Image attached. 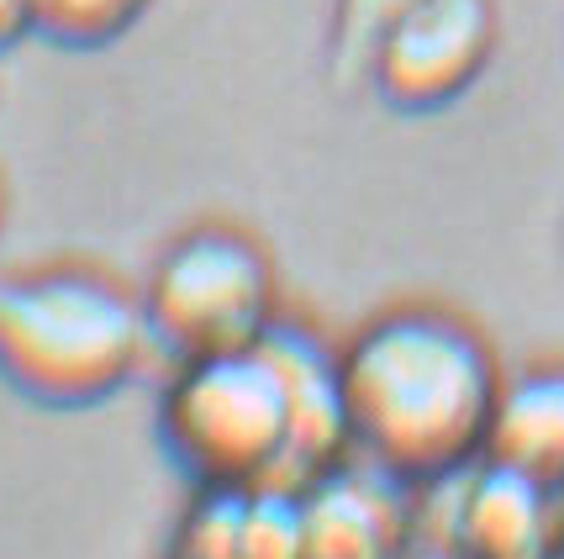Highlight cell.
I'll list each match as a JSON object with an SVG mask.
<instances>
[{
  "label": "cell",
  "mask_w": 564,
  "mask_h": 559,
  "mask_svg": "<svg viewBox=\"0 0 564 559\" xmlns=\"http://www.w3.org/2000/svg\"><path fill=\"white\" fill-rule=\"evenodd\" d=\"M354 460L443 486L486 454L501 396L491 343L443 307H391L338 348Z\"/></svg>",
  "instance_id": "1"
},
{
  "label": "cell",
  "mask_w": 564,
  "mask_h": 559,
  "mask_svg": "<svg viewBox=\"0 0 564 559\" xmlns=\"http://www.w3.org/2000/svg\"><path fill=\"white\" fill-rule=\"evenodd\" d=\"M153 333L143 295L90 265L0 280V380L43 407H96L138 380Z\"/></svg>",
  "instance_id": "2"
},
{
  "label": "cell",
  "mask_w": 564,
  "mask_h": 559,
  "mask_svg": "<svg viewBox=\"0 0 564 559\" xmlns=\"http://www.w3.org/2000/svg\"><path fill=\"white\" fill-rule=\"evenodd\" d=\"M159 433L196 486H285L291 407L280 369L259 343L174 359L159 396Z\"/></svg>",
  "instance_id": "3"
},
{
  "label": "cell",
  "mask_w": 564,
  "mask_h": 559,
  "mask_svg": "<svg viewBox=\"0 0 564 559\" xmlns=\"http://www.w3.org/2000/svg\"><path fill=\"white\" fill-rule=\"evenodd\" d=\"M138 295L153 348L170 359L253 348L280 316L270 248L232 222H196L170 238Z\"/></svg>",
  "instance_id": "4"
},
{
  "label": "cell",
  "mask_w": 564,
  "mask_h": 559,
  "mask_svg": "<svg viewBox=\"0 0 564 559\" xmlns=\"http://www.w3.org/2000/svg\"><path fill=\"white\" fill-rule=\"evenodd\" d=\"M496 0H417L375 37L359 85L406 117L443 111L475 90L496 53Z\"/></svg>",
  "instance_id": "5"
},
{
  "label": "cell",
  "mask_w": 564,
  "mask_h": 559,
  "mask_svg": "<svg viewBox=\"0 0 564 559\" xmlns=\"http://www.w3.org/2000/svg\"><path fill=\"white\" fill-rule=\"evenodd\" d=\"M443 549L459 559H560L564 496L496 460H475L448 481Z\"/></svg>",
  "instance_id": "6"
},
{
  "label": "cell",
  "mask_w": 564,
  "mask_h": 559,
  "mask_svg": "<svg viewBox=\"0 0 564 559\" xmlns=\"http://www.w3.org/2000/svg\"><path fill=\"white\" fill-rule=\"evenodd\" d=\"M259 348L274 359L285 407H291V454H285V486L306 491L317 475L338 470L354 454V428H348L344 401V354L312 333L306 322L274 316Z\"/></svg>",
  "instance_id": "7"
},
{
  "label": "cell",
  "mask_w": 564,
  "mask_h": 559,
  "mask_svg": "<svg viewBox=\"0 0 564 559\" xmlns=\"http://www.w3.org/2000/svg\"><path fill=\"white\" fill-rule=\"evenodd\" d=\"M406 481L369 460H344L301 491L312 559H401L412 549Z\"/></svg>",
  "instance_id": "8"
},
{
  "label": "cell",
  "mask_w": 564,
  "mask_h": 559,
  "mask_svg": "<svg viewBox=\"0 0 564 559\" xmlns=\"http://www.w3.org/2000/svg\"><path fill=\"white\" fill-rule=\"evenodd\" d=\"M564 496V365H533L501 380L486 454Z\"/></svg>",
  "instance_id": "9"
},
{
  "label": "cell",
  "mask_w": 564,
  "mask_h": 559,
  "mask_svg": "<svg viewBox=\"0 0 564 559\" xmlns=\"http://www.w3.org/2000/svg\"><path fill=\"white\" fill-rule=\"evenodd\" d=\"M153 0H32V32L58 49H106L148 17Z\"/></svg>",
  "instance_id": "10"
},
{
  "label": "cell",
  "mask_w": 564,
  "mask_h": 559,
  "mask_svg": "<svg viewBox=\"0 0 564 559\" xmlns=\"http://www.w3.org/2000/svg\"><path fill=\"white\" fill-rule=\"evenodd\" d=\"M238 559H312L306 555V512L291 486H248L238 523Z\"/></svg>",
  "instance_id": "11"
},
{
  "label": "cell",
  "mask_w": 564,
  "mask_h": 559,
  "mask_svg": "<svg viewBox=\"0 0 564 559\" xmlns=\"http://www.w3.org/2000/svg\"><path fill=\"white\" fill-rule=\"evenodd\" d=\"M243 496L232 486H196V502L180 523L174 559H238V523H243Z\"/></svg>",
  "instance_id": "12"
},
{
  "label": "cell",
  "mask_w": 564,
  "mask_h": 559,
  "mask_svg": "<svg viewBox=\"0 0 564 559\" xmlns=\"http://www.w3.org/2000/svg\"><path fill=\"white\" fill-rule=\"evenodd\" d=\"M412 6L417 0H333V69H338V79L359 85L375 37Z\"/></svg>",
  "instance_id": "13"
},
{
  "label": "cell",
  "mask_w": 564,
  "mask_h": 559,
  "mask_svg": "<svg viewBox=\"0 0 564 559\" xmlns=\"http://www.w3.org/2000/svg\"><path fill=\"white\" fill-rule=\"evenodd\" d=\"M32 32V0H0V49L22 43Z\"/></svg>",
  "instance_id": "14"
},
{
  "label": "cell",
  "mask_w": 564,
  "mask_h": 559,
  "mask_svg": "<svg viewBox=\"0 0 564 559\" xmlns=\"http://www.w3.org/2000/svg\"><path fill=\"white\" fill-rule=\"evenodd\" d=\"M401 559H459V555H454V549H443V544H427V549H422V544H412Z\"/></svg>",
  "instance_id": "15"
},
{
  "label": "cell",
  "mask_w": 564,
  "mask_h": 559,
  "mask_svg": "<svg viewBox=\"0 0 564 559\" xmlns=\"http://www.w3.org/2000/svg\"><path fill=\"white\" fill-rule=\"evenodd\" d=\"M0 212H6V195H0Z\"/></svg>",
  "instance_id": "16"
},
{
  "label": "cell",
  "mask_w": 564,
  "mask_h": 559,
  "mask_svg": "<svg viewBox=\"0 0 564 559\" xmlns=\"http://www.w3.org/2000/svg\"><path fill=\"white\" fill-rule=\"evenodd\" d=\"M560 559H564V549H560Z\"/></svg>",
  "instance_id": "17"
}]
</instances>
